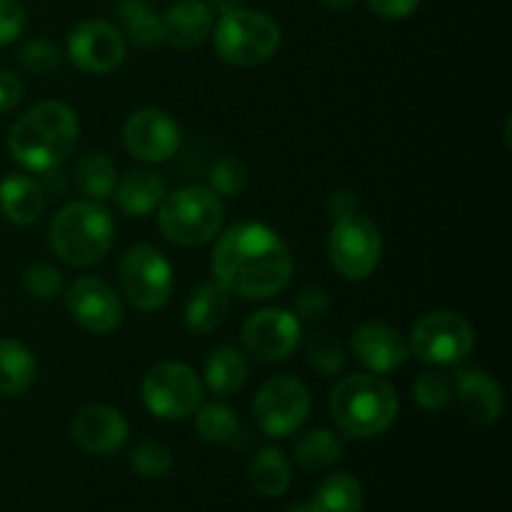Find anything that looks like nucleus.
Wrapping results in <instances>:
<instances>
[{"instance_id": "nucleus-36", "label": "nucleus", "mask_w": 512, "mask_h": 512, "mask_svg": "<svg viewBox=\"0 0 512 512\" xmlns=\"http://www.w3.org/2000/svg\"><path fill=\"white\" fill-rule=\"evenodd\" d=\"M63 58H65L63 50L45 38L28 40L18 53L20 65H23L28 73H35V75H50L53 70H58L60 65H63Z\"/></svg>"}, {"instance_id": "nucleus-6", "label": "nucleus", "mask_w": 512, "mask_h": 512, "mask_svg": "<svg viewBox=\"0 0 512 512\" xmlns=\"http://www.w3.org/2000/svg\"><path fill=\"white\" fill-rule=\"evenodd\" d=\"M213 48L223 63L235 68H255L278 53L280 35L278 23L260 10L233 8L225 10L213 25Z\"/></svg>"}, {"instance_id": "nucleus-27", "label": "nucleus", "mask_w": 512, "mask_h": 512, "mask_svg": "<svg viewBox=\"0 0 512 512\" xmlns=\"http://www.w3.org/2000/svg\"><path fill=\"white\" fill-rule=\"evenodd\" d=\"M73 178L85 200L103 203V200L113 198L115 185H118V168H115L113 158H108V153L90 150V153L80 155V160L75 163Z\"/></svg>"}, {"instance_id": "nucleus-41", "label": "nucleus", "mask_w": 512, "mask_h": 512, "mask_svg": "<svg viewBox=\"0 0 512 512\" xmlns=\"http://www.w3.org/2000/svg\"><path fill=\"white\" fill-rule=\"evenodd\" d=\"M358 195L353 193V190H335V193H330L328 198V210H330V218H345V215H353L358 213Z\"/></svg>"}, {"instance_id": "nucleus-31", "label": "nucleus", "mask_w": 512, "mask_h": 512, "mask_svg": "<svg viewBox=\"0 0 512 512\" xmlns=\"http://www.w3.org/2000/svg\"><path fill=\"white\" fill-rule=\"evenodd\" d=\"M305 348V358L308 363L318 370L325 378H333V375H340L345 370V363H348V355H345V348L328 333H310L308 338L300 340Z\"/></svg>"}, {"instance_id": "nucleus-3", "label": "nucleus", "mask_w": 512, "mask_h": 512, "mask_svg": "<svg viewBox=\"0 0 512 512\" xmlns=\"http://www.w3.org/2000/svg\"><path fill=\"white\" fill-rule=\"evenodd\" d=\"M328 405L340 433L355 440L378 438L393 428L400 413L398 390L375 373H355L340 380Z\"/></svg>"}, {"instance_id": "nucleus-15", "label": "nucleus", "mask_w": 512, "mask_h": 512, "mask_svg": "<svg viewBox=\"0 0 512 512\" xmlns=\"http://www.w3.org/2000/svg\"><path fill=\"white\" fill-rule=\"evenodd\" d=\"M65 308L80 328L93 335H108L123 323V303L118 293L93 275H83L68 285Z\"/></svg>"}, {"instance_id": "nucleus-21", "label": "nucleus", "mask_w": 512, "mask_h": 512, "mask_svg": "<svg viewBox=\"0 0 512 512\" xmlns=\"http://www.w3.org/2000/svg\"><path fill=\"white\" fill-rule=\"evenodd\" d=\"M115 203L130 218H145L153 210H158V205L163 203V198L168 195V183H165L163 175L153 168H135L128 170L123 175V180H118L115 185Z\"/></svg>"}, {"instance_id": "nucleus-29", "label": "nucleus", "mask_w": 512, "mask_h": 512, "mask_svg": "<svg viewBox=\"0 0 512 512\" xmlns=\"http://www.w3.org/2000/svg\"><path fill=\"white\" fill-rule=\"evenodd\" d=\"M313 508L318 512H360L365 503L363 485L348 473H333L313 495Z\"/></svg>"}, {"instance_id": "nucleus-34", "label": "nucleus", "mask_w": 512, "mask_h": 512, "mask_svg": "<svg viewBox=\"0 0 512 512\" xmlns=\"http://www.w3.org/2000/svg\"><path fill=\"white\" fill-rule=\"evenodd\" d=\"M130 465H133L135 473L140 478H148V480H160V478H168L173 473V453H170L165 445L153 443H140L138 448L133 450L130 455Z\"/></svg>"}, {"instance_id": "nucleus-11", "label": "nucleus", "mask_w": 512, "mask_h": 512, "mask_svg": "<svg viewBox=\"0 0 512 512\" xmlns=\"http://www.w3.org/2000/svg\"><path fill=\"white\" fill-rule=\"evenodd\" d=\"M313 395L303 380L293 375H273L260 385L253 400V415L258 428L268 438H290L310 418Z\"/></svg>"}, {"instance_id": "nucleus-19", "label": "nucleus", "mask_w": 512, "mask_h": 512, "mask_svg": "<svg viewBox=\"0 0 512 512\" xmlns=\"http://www.w3.org/2000/svg\"><path fill=\"white\" fill-rule=\"evenodd\" d=\"M160 23H163V43L178 50H190L210 38L215 10L208 0H178L165 10Z\"/></svg>"}, {"instance_id": "nucleus-35", "label": "nucleus", "mask_w": 512, "mask_h": 512, "mask_svg": "<svg viewBox=\"0 0 512 512\" xmlns=\"http://www.w3.org/2000/svg\"><path fill=\"white\" fill-rule=\"evenodd\" d=\"M23 288L30 298L50 303L58 295H63V273L53 263H33L23 273Z\"/></svg>"}, {"instance_id": "nucleus-7", "label": "nucleus", "mask_w": 512, "mask_h": 512, "mask_svg": "<svg viewBox=\"0 0 512 512\" xmlns=\"http://www.w3.org/2000/svg\"><path fill=\"white\" fill-rule=\"evenodd\" d=\"M410 355L433 368L458 365L473 353L475 328L468 318L450 310H433L415 320L410 330Z\"/></svg>"}, {"instance_id": "nucleus-25", "label": "nucleus", "mask_w": 512, "mask_h": 512, "mask_svg": "<svg viewBox=\"0 0 512 512\" xmlns=\"http://www.w3.org/2000/svg\"><path fill=\"white\" fill-rule=\"evenodd\" d=\"M120 33L140 50H153L163 43V23L148 0H118Z\"/></svg>"}, {"instance_id": "nucleus-23", "label": "nucleus", "mask_w": 512, "mask_h": 512, "mask_svg": "<svg viewBox=\"0 0 512 512\" xmlns=\"http://www.w3.org/2000/svg\"><path fill=\"white\" fill-rule=\"evenodd\" d=\"M248 375V355L233 345H218L205 358L203 385L218 398H230V395L240 393L243 385L248 383Z\"/></svg>"}, {"instance_id": "nucleus-9", "label": "nucleus", "mask_w": 512, "mask_h": 512, "mask_svg": "<svg viewBox=\"0 0 512 512\" xmlns=\"http://www.w3.org/2000/svg\"><path fill=\"white\" fill-rule=\"evenodd\" d=\"M140 395L148 413L155 418L185 420L203 405L205 385L190 365L163 360L145 373Z\"/></svg>"}, {"instance_id": "nucleus-30", "label": "nucleus", "mask_w": 512, "mask_h": 512, "mask_svg": "<svg viewBox=\"0 0 512 512\" xmlns=\"http://www.w3.org/2000/svg\"><path fill=\"white\" fill-rule=\"evenodd\" d=\"M198 435L210 445H230L240 433V420L230 405L208 403L195 410Z\"/></svg>"}, {"instance_id": "nucleus-22", "label": "nucleus", "mask_w": 512, "mask_h": 512, "mask_svg": "<svg viewBox=\"0 0 512 512\" xmlns=\"http://www.w3.org/2000/svg\"><path fill=\"white\" fill-rule=\"evenodd\" d=\"M45 210V190L25 173H10L0 180V213L18 228L38 223Z\"/></svg>"}, {"instance_id": "nucleus-38", "label": "nucleus", "mask_w": 512, "mask_h": 512, "mask_svg": "<svg viewBox=\"0 0 512 512\" xmlns=\"http://www.w3.org/2000/svg\"><path fill=\"white\" fill-rule=\"evenodd\" d=\"M333 303H330V295L323 288H308L298 295L295 300V315H298L300 323H315V320H323L330 313Z\"/></svg>"}, {"instance_id": "nucleus-17", "label": "nucleus", "mask_w": 512, "mask_h": 512, "mask_svg": "<svg viewBox=\"0 0 512 512\" xmlns=\"http://www.w3.org/2000/svg\"><path fill=\"white\" fill-rule=\"evenodd\" d=\"M70 435L80 450L90 455H113L128 443L130 425L120 410L110 405H88L70 423Z\"/></svg>"}, {"instance_id": "nucleus-4", "label": "nucleus", "mask_w": 512, "mask_h": 512, "mask_svg": "<svg viewBox=\"0 0 512 512\" xmlns=\"http://www.w3.org/2000/svg\"><path fill=\"white\" fill-rule=\"evenodd\" d=\"M113 243V215L95 200H73L60 208L50 223V248L73 268L100 263Z\"/></svg>"}, {"instance_id": "nucleus-37", "label": "nucleus", "mask_w": 512, "mask_h": 512, "mask_svg": "<svg viewBox=\"0 0 512 512\" xmlns=\"http://www.w3.org/2000/svg\"><path fill=\"white\" fill-rule=\"evenodd\" d=\"M28 25V13L20 0H0V48L15 43Z\"/></svg>"}, {"instance_id": "nucleus-5", "label": "nucleus", "mask_w": 512, "mask_h": 512, "mask_svg": "<svg viewBox=\"0 0 512 512\" xmlns=\"http://www.w3.org/2000/svg\"><path fill=\"white\" fill-rule=\"evenodd\" d=\"M225 223L223 198L208 185H185L158 205V228L180 248H203L213 243Z\"/></svg>"}, {"instance_id": "nucleus-26", "label": "nucleus", "mask_w": 512, "mask_h": 512, "mask_svg": "<svg viewBox=\"0 0 512 512\" xmlns=\"http://www.w3.org/2000/svg\"><path fill=\"white\" fill-rule=\"evenodd\" d=\"M248 480L253 485V490L263 498H280V495L288 493L290 483H293V468H290V460L283 450L273 448H260L255 453V458L250 460Z\"/></svg>"}, {"instance_id": "nucleus-33", "label": "nucleus", "mask_w": 512, "mask_h": 512, "mask_svg": "<svg viewBox=\"0 0 512 512\" xmlns=\"http://www.w3.org/2000/svg\"><path fill=\"white\" fill-rule=\"evenodd\" d=\"M208 180V188L213 190L218 198H238V195L248 188V165L240 158H235V155H223V158H218L213 163Z\"/></svg>"}, {"instance_id": "nucleus-10", "label": "nucleus", "mask_w": 512, "mask_h": 512, "mask_svg": "<svg viewBox=\"0 0 512 512\" xmlns=\"http://www.w3.org/2000/svg\"><path fill=\"white\" fill-rule=\"evenodd\" d=\"M328 258L340 278L353 283L370 278L383 258L380 228L360 213L338 218L328 235Z\"/></svg>"}, {"instance_id": "nucleus-20", "label": "nucleus", "mask_w": 512, "mask_h": 512, "mask_svg": "<svg viewBox=\"0 0 512 512\" xmlns=\"http://www.w3.org/2000/svg\"><path fill=\"white\" fill-rule=\"evenodd\" d=\"M233 293L218 280H205L188 295L183 308V323L190 333L208 335L228 320Z\"/></svg>"}, {"instance_id": "nucleus-16", "label": "nucleus", "mask_w": 512, "mask_h": 512, "mask_svg": "<svg viewBox=\"0 0 512 512\" xmlns=\"http://www.w3.org/2000/svg\"><path fill=\"white\" fill-rule=\"evenodd\" d=\"M350 350L353 358L375 375L393 373L410 358L408 338L398 328L380 320L358 325L350 335Z\"/></svg>"}, {"instance_id": "nucleus-39", "label": "nucleus", "mask_w": 512, "mask_h": 512, "mask_svg": "<svg viewBox=\"0 0 512 512\" xmlns=\"http://www.w3.org/2000/svg\"><path fill=\"white\" fill-rule=\"evenodd\" d=\"M368 8L383 20H405L418 10L420 0H365Z\"/></svg>"}, {"instance_id": "nucleus-18", "label": "nucleus", "mask_w": 512, "mask_h": 512, "mask_svg": "<svg viewBox=\"0 0 512 512\" xmlns=\"http://www.w3.org/2000/svg\"><path fill=\"white\" fill-rule=\"evenodd\" d=\"M453 398L460 410L480 428H490L505 413L503 385L485 370L465 368L453 378Z\"/></svg>"}, {"instance_id": "nucleus-43", "label": "nucleus", "mask_w": 512, "mask_h": 512, "mask_svg": "<svg viewBox=\"0 0 512 512\" xmlns=\"http://www.w3.org/2000/svg\"><path fill=\"white\" fill-rule=\"evenodd\" d=\"M288 512H318V510L313 508V503H298V505H293Z\"/></svg>"}, {"instance_id": "nucleus-42", "label": "nucleus", "mask_w": 512, "mask_h": 512, "mask_svg": "<svg viewBox=\"0 0 512 512\" xmlns=\"http://www.w3.org/2000/svg\"><path fill=\"white\" fill-rule=\"evenodd\" d=\"M323 5L335 10V13H348V10H353L358 5V0H323Z\"/></svg>"}, {"instance_id": "nucleus-1", "label": "nucleus", "mask_w": 512, "mask_h": 512, "mask_svg": "<svg viewBox=\"0 0 512 512\" xmlns=\"http://www.w3.org/2000/svg\"><path fill=\"white\" fill-rule=\"evenodd\" d=\"M210 268L218 283L245 300H268L293 278L285 240L263 223H238L215 238Z\"/></svg>"}, {"instance_id": "nucleus-2", "label": "nucleus", "mask_w": 512, "mask_h": 512, "mask_svg": "<svg viewBox=\"0 0 512 512\" xmlns=\"http://www.w3.org/2000/svg\"><path fill=\"white\" fill-rule=\"evenodd\" d=\"M78 113L58 100H45L20 115L8 133V153L30 173H50L78 145Z\"/></svg>"}, {"instance_id": "nucleus-40", "label": "nucleus", "mask_w": 512, "mask_h": 512, "mask_svg": "<svg viewBox=\"0 0 512 512\" xmlns=\"http://www.w3.org/2000/svg\"><path fill=\"white\" fill-rule=\"evenodd\" d=\"M23 93V80L13 70H0V115L18 108V103L23 100Z\"/></svg>"}, {"instance_id": "nucleus-12", "label": "nucleus", "mask_w": 512, "mask_h": 512, "mask_svg": "<svg viewBox=\"0 0 512 512\" xmlns=\"http://www.w3.org/2000/svg\"><path fill=\"white\" fill-rule=\"evenodd\" d=\"M303 323L285 308H263L250 315L240 328L243 353L258 363H283L298 350Z\"/></svg>"}, {"instance_id": "nucleus-13", "label": "nucleus", "mask_w": 512, "mask_h": 512, "mask_svg": "<svg viewBox=\"0 0 512 512\" xmlns=\"http://www.w3.org/2000/svg\"><path fill=\"white\" fill-rule=\"evenodd\" d=\"M65 55L80 73L105 75L120 68L128 55V40L108 20H83L68 33Z\"/></svg>"}, {"instance_id": "nucleus-28", "label": "nucleus", "mask_w": 512, "mask_h": 512, "mask_svg": "<svg viewBox=\"0 0 512 512\" xmlns=\"http://www.w3.org/2000/svg\"><path fill=\"white\" fill-rule=\"evenodd\" d=\"M343 440L328 428H313L298 435L293 445V458L305 470H330L343 460Z\"/></svg>"}, {"instance_id": "nucleus-8", "label": "nucleus", "mask_w": 512, "mask_h": 512, "mask_svg": "<svg viewBox=\"0 0 512 512\" xmlns=\"http://www.w3.org/2000/svg\"><path fill=\"white\" fill-rule=\"evenodd\" d=\"M118 280L128 303L140 313H155L170 303L175 290L173 265L153 245H133L118 265Z\"/></svg>"}, {"instance_id": "nucleus-14", "label": "nucleus", "mask_w": 512, "mask_h": 512, "mask_svg": "<svg viewBox=\"0 0 512 512\" xmlns=\"http://www.w3.org/2000/svg\"><path fill=\"white\" fill-rule=\"evenodd\" d=\"M183 143L178 120L160 108H140L123 125V145L135 160L158 165L173 158Z\"/></svg>"}, {"instance_id": "nucleus-24", "label": "nucleus", "mask_w": 512, "mask_h": 512, "mask_svg": "<svg viewBox=\"0 0 512 512\" xmlns=\"http://www.w3.org/2000/svg\"><path fill=\"white\" fill-rule=\"evenodd\" d=\"M38 380V360L28 345L0 338V395L20 398Z\"/></svg>"}, {"instance_id": "nucleus-32", "label": "nucleus", "mask_w": 512, "mask_h": 512, "mask_svg": "<svg viewBox=\"0 0 512 512\" xmlns=\"http://www.w3.org/2000/svg\"><path fill=\"white\" fill-rule=\"evenodd\" d=\"M410 393H413L418 408H423L425 413H440L453 403V378H448L443 370H423L413 380Z\"/></svg>"}]
</instances>
